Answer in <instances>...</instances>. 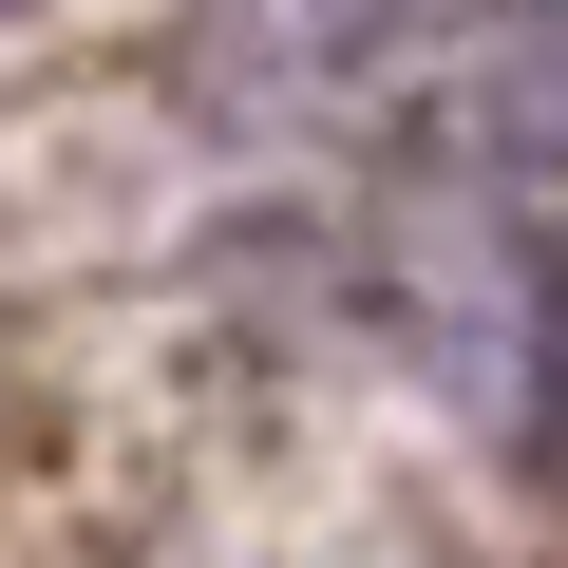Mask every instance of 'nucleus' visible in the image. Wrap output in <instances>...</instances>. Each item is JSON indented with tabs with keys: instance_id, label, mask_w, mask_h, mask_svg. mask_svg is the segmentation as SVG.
Listing matches in <instances>:
<instances>
[{
	"instance_id": "1",
	"label": "nucleus",
	"mask_w": 568,
	"mask_h": 568,
	"mask_svg": "<svg viewBox=\"0 0 568 568\" xmlns=\"http://www.w3.org/2000/svg\"><path fill=\"white\" fill-rule=\"evenodd\" d=\"M493 133H511V171H549V190H568V20L493 77Z\"/></svg>"
}]
</instances>
